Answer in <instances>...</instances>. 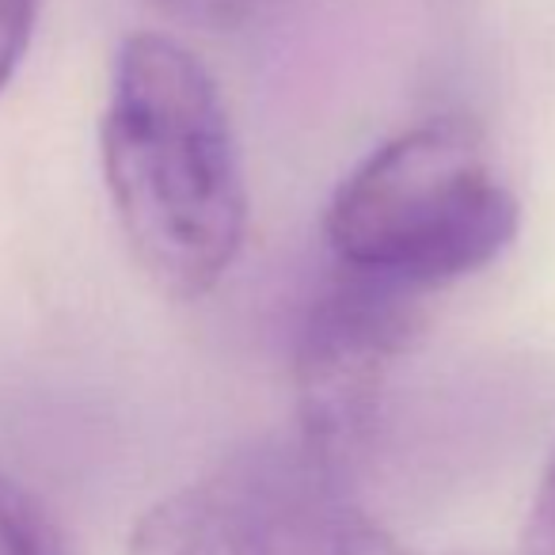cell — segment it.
<instances>
[{"instance_id": "cell-1", "label": "cell", "mask_w": 555, "mask_h": 555, "mask_svg": "<svg viewBox=\"0 0 555 555\" xmlns=\"http://www.w3.org/2000/svg\"><path fill=\"white\" fill-rule=\"evenodd\" d=\"M103 179L145 274L179 301L229 274L247 232V186L209 69L168 35L122 42L100 122Z\"/></svg>"}, {"instance_id": "cell-2", "label": "cell", "mask_w": 555, "mask_h": 555, "mask_svg": "<svg viewBox=\"0 0 555 555\" xmlns=\"http://www.w3.org/2000/svg\"><path fill=\"white\" fill-rule=\"evenodd\" d=\"M517 229L521 206L464 118H430L370 153L339 183L324 221L343 270L415 294L483 270Z\"/></svg>"}, {"instance_id": "cell-3", "label": "cell", "mask_w": 555, "mask_h": 555, "mask_svg": "<svg viewBox=\"0 0 555 555\" xmlns=\"http://www.w3.org/2000/svg\"><path fill=\"white\" fill-rule=\"evenodd\" d=\"M358 517L347 479L305 441H267L156 502L130 555H350Z\"/></svg>"}, {"instance_id": "cell-4", "label": "cell", "mask_w": 555, "mask_h": 555, "mask_svg": "<svg viewBox=\"0 0 555 555\" xmlns=\"http://www.w3.org/2000/svg\"><path fill=\"white\" fill-rule=\"evenodd\" d=\"M418 332V294L343 270L312 301L297 339L301 441L347 479L370 446L380 396Z\"/></svg>"}, {"instance_id": "cell-5", "label": "cell", "mask_w": 555, "mask_h": 555, "mask_svg": "<svg viewBox=\"0 0 555 555\" xmlns=\"http://www.w3.org/2000/svg\"><path fill=\"white\" fill-rule=\"evenodd\" d=\"M0 555H73L39 499L0 472Z\"/></svg>"}, {"instance_id": "cell-6", "label": "cell", "mask_w": 555, "mask_h": 555, "mask_svg": "<svg viewBox=\"0 0 555 555\" xmlns=\"http://www.w3.org/2000/svg\"><path fill=\"white\" fill-rule=\"evenodd\" d=\"M168 20L198 31H240L259 20L274 0H153Z\"/></svg>"}, {"instance_id": "cell-7", "label": "cell", "mask_w": 555, "mask_h": 555, "mask_svg": "<svg viewBox=\"0 0 555 555\" xmlns=\"http://www.w3.org/2000/svg\"><path fill=\"white\" fill-rule=\"evenodd\" d=\"M35 16H39V0H0V92L24 62Z\"/></svg>"}, {"instance_id": "cell-8", "label": "cell", "mask_w": 555, "mask_h": 555, "mask_svg": "<svg viewBox=\"0 0 555 555\" xmlns=\"http://www.w3.org/2000/svg\"><path fill=\"white\" fill-rule=\"evenodd\" d=\"M517 555H555V449L547 456V468L537 483V494H532Z\"/></svg>"}, {"instance_id": "cell-9", "label": "cell", "mask_w": 555, "mask_h": 555, "mask_svg": "<svg viewBox=\"0 0 555 555\" xmlns=\"http://www.w3.org/2000/svg\"><path fill=\"white\" fill-rule=\"evenodd\" d=\"M350 555H434V552H418V547L400 544L396 537L380 532L370 517H358L354 532H350Z\"/></svg>"}]
</instances>
